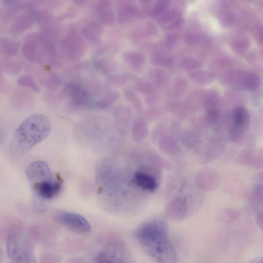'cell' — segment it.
<instances>
[{
  "mask_svg": "<svg viewBox=\"0 0 263 263\" xmlns=\"http://www.w3.org/2000/svg\"><path fill=\"white\" fill-rule=\"evenodd\" d=\"M123 59L127 64L134 70L140 69L144 62V55L136 50L127 51L123 54Z\"/></svg>",
  "mask_w": 263,
  "mask_h": 263,
  "instance_id": "cell-16",
  "label": "cell"
},
{
  "mask_svg": "<svg viewBox=\"0 0 263 263\" xmlns=\"http://www.w3.org/2000/svg\"><path fill=\"white\" fill-rule=\"evenodd\" d=\"M17 82L19 85L29 88L35 92H38L40 91V88L36 82L29 76L20 77Z\"/></svg>",
  "mask_w": 263,
  "mask_h": 263,
  "instance_id": "cell-21",
  "label": "cell"
},
{
  "mask_svg": "<svg viewBox=\"0 0 263 263\" xmlns=\"http://www.w3.org/2000/svg\"><path fill=\"white\" fill-rule=\"evenodd\" d=\"M18 45L16 42L7 38L0 39V51L6 55L13 56L17 54Z\"/></svg>",
  "mask_w": 263,
  "mask_h": 263,
  "instance_id": "cell-20",
  "label": "cell"
},
{
  "mask_svg": "<svg viewBox=\"0 0 263 263\" xmlns=\"http://www.w3.org/2000/svg\"><path fill=\"white\" fill-rule=\"evenodd\" d=\"M99 18L100 21L105 25H111L114 22V15L109 9L100 11Z\"/></svg>",
  "mask_w": 263,
  "mask_h": 263,
  "instance_id": "cell-25",
  "label": "cell"
},
{
  "mask_svg": "<svg viewBox=\"0 0 263 263\" xmlns=\"http://www.w3.org/2000/svg\"><path fill=\"white\" fill-rule=\"evenodd\" d=\"M131 182L139 189L149 192L155 191L158 186L157 180L153 176L141 171L134 172Z\"/></svg>",
  "mask_w": 263,
  "mask_h": 263,
  "instance_id": "cell-12",
  "label": "cell"
},
{
  "mask_svg": "<svg viewBox=\"0 0 263 263\" xmlns=\"http://www.w3.org/2000/svg\"><path fill=\"white\" fill-rule=\"evenodd\" d=\"M85 43L74 29L70 30L62 42V47L67 57L76 60L83 54Z\"/></svg>",
  "mask_w": 263,
  "mask_h": 263,
  "instance_id": "cell-8",
  "label": "cell"
},
{
  "mask_svg": "<svg viewBox=\"0 0 263 263\" xmlns=\"http://www.w3.org/2000/svg\"><path fill=\"white\" fill-rule=\"evenodd\" d=\"M1 138H2V135H1V134L0 133V141H1Z\"/></svg>",
  "mask_w": 263,
  "mask_h": 263,
  "instance_id": "cell-31",
  "label": "cell"
},
{
  "mask_svg": "<svg viewBox=\"0 0 263 263\" xmlns=\"http://www.w3.org/2000/svg\"><path fill=\"white\" fill-rule=\"evenodd\" d=\"M22 52L29 61L38 64H43L46 58L51 61L56 55L53 43L39 33H32L27 36Z\"/></svg>",
  "mask_w": 263,
  "mask_h": 263,
  "instance_id": "cell-3",
  "label": "cell"
},
{
  "mask_svg": "<svg viewBox=\"0 0 263 263\" xmlns=\"http://www.w3.org/2000/svg\"><path fill=\"white\" fill-rule=\"evenodd\" d=\"M124 95L126 100L131 103L135 108L139 109L141 107V101L135 92L132 90L128 88L125 89L124 90Z\"/></svg>",
  "mask_w": 263,
  "mask_h": 263,
  "instance_id": "cell-23",
  "label": "cell"
},
{
  "mask_svg": "<svg viewBox=\"0 0 263 263\" xmlns=\"http://www.w3.org/2000/svg\"><path fill=\"white\" fill-rule=\"evenodd\" d=\"M166 213L172 220L177 221L183 218L187 213L185 203L181 199H176L169 204Z\"/></svg>",
  "mask_w": 263,
  "mask_h": 263,
  "instance_id": "cell-15",
  "label": "cell"
},
{
  "mask_svg": "<svg viewBox=\"0 0 263 263\" xmlns=\"http://www.w3.org/2000/svg\"><path fill=\"white\" fill-rule=\"evenodd\" d=\"M64 90L70 97L73 105L79 106H90L89 97L80 85L74 82L65 84Z\"/></svg>",
  "mask_w": 263,
  "mask_h": 263,
  "instance_id": "cell-11",
  "label": "cell"
},
{
  "mask_svg": "<svg viewBox=\"0 0 263 263\" xmlns=\"http://www.w3.org/2000/svg\"><path fill=\"white\" fill-rule=\"evenodd\" d=\"M116 166L112 161L106 159L99 163L97 170L98 183L102 187L113 193L119 192L122 179Z\"/></svg>",
  "mask_w": 263,
  "mask_h": 263,
  "instance_id": "cell-6",
  "label": "cell"
},
{
  "mask_svg": "<svg viewBox=\"0 0 263 263\" xmlns=\"http://www.w3.org/2000/svg\"><path fill=\"white\" fill-rule=\"evenodd\" d=\"M251 263H263L261 257H258L255 259Z\"/></svg>",
  "mask_w": 263,
  "mask_h": 263,
  "instance_id": "cell-30",
  "label": "cell"
},
{
  "mask_svg": "<svg viewBox=\"0 0 263 263\" xmlns=\"http://www.w3.org/2000/svg\"><path fill=\"white\" fill-rule=\"evenodd\" d=\"M6 87V84L2 76L1 64L0 62V91H5Z\"/></svg>",
  "mask_w": 263,
  "mask_h": 263,
  "instance_id": "cell-29",
  "label": "cell"
},
{
  "mask_svg": "<svg viewBox=\"0 0 263 263\" xmlns=\"http://www.w3.org/2000/svg\"><path fill=\"white\" fill-rule=\"evenodd\" d=\"M110 6V3L109 1H101L98 2L96 4V8L100 11L106 9L107 8L109 7Z\"/></svg>",
  "mask_w": 263,
  "mask_h": 263,
  "instance_id": "cell-28",
  "label": "cell"
},
{
  "mask_svg": "<svg viewBox=\"0 0 263 263\" xmlns=\"http://www.w3.org/2000/svg\"><path fill=\"white\" fill-rule=\"evenodd\" d=\"M145 125L143 121L139 119L135 120L133 126V135L134 138L137 140L143 138L145 131Z\"/></svg>",
  "mask_w": 263,
  "mask_h": 263,
  "instance_id": "cell-22",
  "label": "cell"
},
{
  "mask_svg": "<svg viewBox=\"0 0 263 263\" xmlns=\"http://www.w3.org/2000/svg\"><path fill=\"white\" fill-rule=\"evenodd\" d=\"M35 20L33 13L25 12L18 16L12 23L10 31L12 34L17 35L28 30Z\"/></svg>",
  "mask_w": 263,
  "mask_h": 263,
  "instance_id": "cell-13",
  "label": "cell"
},
{
  "mask_svg": "<svg viewBox=\"0 0 263 263\" xmlns=\"http://www.w3.org/2000/svg\"><path fill=\"white\" fill-rule=\"evenodd\" d=\"M53 218L59 224L76 233L87 234L91 229L90 223L84 216L74 212L57 211Z\"/></svg>",
  "mask_w": 263,
  "mask_h": 263,
  "instance_id": "cell-7",
  "label": "cell"
},
{
  "mask_svg": "<svg viewBox=\"0 0 263 263\" xmlns=\"http://www.w3.org/2000/svg\"><path fill=\"white\" fill-rule=\"evenodd\" d=\"M81 31L82 34L89 40L96 41L100 39L102 28L97 23L89 22L83 26Z\"/></svg>",
  "mask_w": 263,
  "mask_h": 263,
  "instance_id": "cell-18",
  "label": "cell"
},
{
  "mask_svg": "<svg viewBox=\"0 0 263 263\" xmlns=\"http://www.w3.org/2000/svg\"><path fill=\"white\" fill-rule=\"evenodd\" d=\"M51 123L43 114L31 116L23 121L15 129L10 141L9 150L14 157L27 154L36 144L50 134Z\"/></svg>",
  "mask_w": 263,
  "mask_h": 263,
  "instance_id": "cell-2",
  "label": "cell"
},
{
  "mask_svg": "<svg viewBox=\"0 0 263 263\" xmlns=\"http://www.w3.org/2000/svg\"><path fill=\"white\" fill-rule=\"evenodd\" d=\"M26 176L31 186L53 178L48 165L44 161L36 160L27 167Z\"/></svg>",
  "mask_w": 263,
  "mask_h": 263,
  "instance_id": "cell-9",
  "label": "cell"
},
{
  "mask_svg": "<svg viewBox=\"0 0 263 263\" xmlns=\"http://www.w3.org/2000/svg\"><path fill=\"white\" fill-rule=\"evenodd\" d=\"M118 8V18L121 23L129 22L136 18L139 11L136 5L129 1L120 2Z\"/></svg>",
  "mask_w": 263,
  "mask_h": 263,
  "instance_id": "cell-14",
  "label": "cell"
},
{
  "mask_svg": "<svg viewBox=\"0 0 263 263\" xmlns=\"http://www.w3.org/2000/svg\"><path fill=\"white\" fill-rule=\"evenodd\" d=\"M233 121L235 125L234 129L238 130L240 134L248 124L249 116L247 110L242 107L236 108L233 112Z\"/></svg>",
  "mask_w": 263,
  "mask_h": 263,
  "instance_id": "cell-17",
  "label": "cell"
},
{
  "mask_svg": "<svg viewBox=\"0 0 263 263\" xmlns=\"http://www.w3.org/2000/svg\"><path fill=\"white\" fill-rule=\"evenodd\" d=\"M45 85L49 89H55L58 88L62 84L61 79L57 75L51 74L47 77L44 81Z\"/></svg>",
  "mask_w": 263,
  "mask_h": 263,
  "instance_id": "cell-24",
  "label": "cell"
},
{
  "mask_svg": "<svg viewBox=\"0 0 263 263\" xmlns=\"http://www.w3.org/2000/svg\"><path fill=\"white\" fill-rule=\"evenodd\" d=\"M94 263H135L126 243L119 240L105 243L98 252Z\"/></svg>",
  "mask_w": 263,
  "mask_h": 263,
  "instance_id": "cell-4",
  "label": "cell"
},
{
  "mask_svg": "<svg viewBox=\"0 0 263 263\" xmlns=\"http://www.w3.org/2000/svg\"><path fill=\"white\" fill-rule=\"evenodd\" d=\"M96 66L102 72L108 73L112 71L113 65L106 60H100L96 62Z\"/></svg>",
  "mask_w": 263,
  "mask_h": 263,
  "instance_id": "cell-26",
  "label": "cell"
},
{
  "mask_svg": "<svg viewBox=\"0 0 263 263\" xmlns=\"http://www.w3.org/2000/svg\"><path fill=\"white\" fill-rule=\"evenodd\" d=\"M127 78L128 77L126 74L119 73L110 76L109 78V81L113 85L120 86L126 83Z\"/></svg>",
  "mask_w": 263,
  "mask_h": 263,
  "instance_id": "cell-27",
  "label": "cell"
},
{
  "mask_svg": "<svg viewBox=\"0 0 263 263\" xmlns=\"http://www.w3.org/2000/svg\"><path fill=\"white\" fill-rule=\"evenodd\" d=\"M1 250H0V263H1Z\"/></svg>",
  "mask_w": 263,
  "mask_h": 263,
  "instance_id": "cell-32",
  "label": "cell"
},
{
  "mask_svg": "<svg viewBox=\"0 0 263 263\" xmlns=\"http://www.w3.org/2000/svg\"><path fill=\"white\" fill-rule=\"evenodd\" d=\"M29 242L21 233L10 232L8 237L7 251L13 263H33V255Z\"/></svg>",
  "mask_w": 263,
  "mask_h": 263,
  "instance_id": "cell-5",
  "label": "cell"
},
{
  "mask_svg": "<svg viewBox=\"0 0 263 263\" xmlns=\"http://www.w3.org/2000/svg\"><path fill=\"white\" fill-rule=\"evenodd\" d=\"M135 236L142 249L159 263H175V248L168 237V228L163 221L147 220L135 230Z\"/></svg>",
  "mask_w": 263,
  "mask_h": 263,
  "instance_id": "cell-1",
  "label": "cell"
},
{
  "mask_svg": "<svg viewBox=\"0 0 263 263\" xmlns=\"http://www.w3.org/2000/svg\"><path fill=\"white\" fill-rule=\"evenodd\" d=\"M31 187L34 194L39 197L49 200L60 193L62 189V182L52 178L35 184Z\"/></svg>",
  "mask_w": 263,
  "mask_h": 263,
  "instance_id": "cell-10",
  "label": "cell"
},
{
  "mask_svg": "<svg viewBox=\"0 0 263 263\" xmlns=\"http://www.w3.org/2000/svg\"><path fill=\"white\" fill-rule=\"evenodd\" d=\"M120 97V93L115 90L107 91L99 100L94 103L93 106L98 108H105L111 105Z\"/></svg>",
  "mask_w": 263,
  "mask_h": 263,
  "instance_id": "cell-19",
  "label": "cell"
}]
</instances>
